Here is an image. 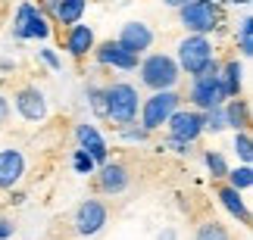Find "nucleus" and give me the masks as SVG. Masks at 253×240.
Returning a JSON list of instances; mask_svg holds the SVG:
<instances>
[{
	"label": "nucleus",
	"mask_w": 253,
	"mask_h": 240,
	"mask_svg": "<svg viewBox=\"0 0 253 240\" xmlns=\"http://www.w3.org/2000/svg\"><path fill=\"white\" fill-rule=\"evenodd\" d=\"M103 97H106V119L110 122H116L119 128L134 122V116H138V91L131 84L119 81L113 88H106Z\"/></svg>",
	"instance_id": "1"
},
{
	"label": "nucleus",
	"mask_w": 253,
	"mask_h": 240,
	"mask_svg": "<svg viewBox=\"0 0 253 240\" xmlns=\"http://www.w3.org/2000/svg\"><path fill=\"white\" fill-rule=\"evenodd\" d=\"M222 16H225V9L219 3H210V0H197V3H184L181 6V25L188 28V32L200 34V37L216 32L222 25Z\"/></svg>",
	"instance_id": "2"
},
{
	"label": "nucleus",
	"mask_w": 253,
	"mask_h": 240,
	"mask_svg": "<svg viewBox=\"0 0 253 240\" xmlns=\"http://www.w3.org/2000/svg\"><path fill=\"white\" fill-rule=\"evenodd\" d=\"M191 100L194 106L200 109H222V100H225V94H222V84H219V63L210 60L207 69H203L197 78L191 84Z\"/></svg>",
	"instance_id": "3"
},
{
	"label": "nucleus",
	"mask_w": 253,
	"mask_h": 240,
	"mask_svg": "<svg viewBox=\"0 0 253 240\" xmlns=\"http://www.w3.org/2000/svg\"><path fill=\"white\" fill-rule=\"evenodd\" d=\"M178 75H181V69L166 53H153V56H147V60L141 63V81L157 94L160 91H172V84L178 81Z\"/></svg>",
	"instance_id": "4"
},
{
	"label": "nucleus",
	"mask_w": 253,
	"mask_h": 240,
	"mask_svg": "<svg viewBox=\"0 0 253 240\" xmlns=\"http://www.w3.org/2000/svg\"><path fill=\"white\" fill-rule=\"evenodd\" d=\"M178 94L175 91H160L153 94L150 100H144V109H141V128L144 131H153V128H163L172 112H178Z\"/></svg>",
	"instance_id": "5"
},
{
	"label": "nucleus",
	"mask_w": 253,
	"mask_h": 240,
	"mask_svg": "<svg viewBox=\"0 0 253 240\" xmlns=\"http://www.w3.org/2000/svg\"><path fill=\"white\" fill-rule=\"evenodd\" d=\"M212 60V47L207 37H200V34H191V37H184V41L178 44V69H184L188 75H197L207 69V63Z\"/></svg>",
	"instance_id": "6"
},
{
	"label": "nucleus",
	"mask_w": 253,
	"mask_h": 240,
	"mask_svg": "<svg viewBox=\"0 0 253 240\" xmlns=\"http://www.w3.org/2000/svg\"><path fill=\"white\" fill-rule=\"evenodd\" d=\"M106 225V206L100 200H84V203L75 209V231L91 237Z\"/></svg>",
	"instance_id": "7"
},
{
	"label": "nucleus",
	"mask_w": 253,
	"mask_h": 240,
	"mask_svg": "<svg viewBox=\"0 0 253 240\" xmlns=\"http://www.w3.org/2000/svg\"><path fill=\"white\" fill-rule=\"evenodd\" d=\"M169 125V134H172V140H181V143H194L200 137V131H203V116L200 112H172V119L166 122Z\"/></svg>",
	"instance_id": "8"
},
{
	"label": "nucleus",
	"mask_w": 253,
	"mask_h": 240,
	"mask_svg": "<svg viewBox=\"0 0 253 240\" xmlns=\"http://www.w3.org/2000/svg\"><path fill=\"white\" fill-rule=\"evenodd\" d=\"M116 44H119L125 53L138 56V53H144V50L153 44V32H150L144 22H128V25H122V32H119V37H116Z\"/></svg>",
	"instance_id": "9"
},
{
	"label": "nucleus",
	"mask_w": 253,
	"mask_h": 240,
	"mask_svg": "<svg viewBox=\"0 0 253 240\" xmlns=\"http://www.w3.org/2000/svg\"><path fill=\"white\" fill-rule=\"evenodd\" d=\"M16 34L19 37H47L50 28H47V19L41 16L38 6H22L16 16Z\"/></svg>",
	"instance_id": "10"
},
{
	"label": "nucleus",
	"mask_w": 253,
	"mask_h": 240,
	"mask_svg": "<svg viewBox=\"0 0 253 240\" xmlns=\"http://www.w3.org/2000/svg\"><path fill=\"white\" fill-rule=\"evenodd\" d=\"M16 109L22 112V119L28 122H41L47 116V103H44V94L38 88H22L16 94Z\"/></svg>",
	"instance_id": "11"
},
{
	"label": "nucleus",
	"mask_w": 253,
	"mask_h": 240,
	"mask_svg": "<svg viewBox=\"0 0 253 240\" xmlns=\"http://www.w3.org/2000/svg\"><path fill=\"white\" fill-rule=\"evenodd\" d=\"M94 56H97V63H100V66H116V69H138V56L125 53L116 41H103V44L94 50Z\"/></svg>",
	"instance_id": "12"
},
{
	"label": "nucleus",
	"mask_w": 253,
	"mask_h": 240,
	"mask_svg": "<svg viewBox=\"0 0 253 240\" xmlns=\"http://www.w3.org/2000/svg\"><path fill=\"white\" fill-rule=\"evenodd\" d=\"M66 50H69L72 60H84L87 53L94 50V32L87 25H72V28H66Z\"/></svg>",
	"instance_id": "13"
},
{
	"label": "nucleus",
	"mask_w": 253,
	"mask_h": 240,
	"mask_svg": "<svg viewBox=\"0 0 253 240\" xmlns=\"http://www.w3.org/2000/svg\"><path fill=\"white\" fill-rule=\"evenodd\" d=\"M125 184H128V169L122 162H106L100 175H97V190L100 194H119V190H125Z\"/></svg>",
	"instance_id": "14"
},
{
	"label": "nucleus",
	"mask_w": 253,
	"mask_h": 240,
	"mask_svg": "<svg viewBox=\"0 0 253 240\" xmlns=\"http://www.w3.org/2000/svg\"><path fill=\"white\" fill-rule=\"evenodd\" d=\"M25 171L22 153L19 150H0V187H13Z\"/></svg>",
	"instance_id": "15"
},
{
	"label": "nucleus",
	"mask_w": 253,
	"mask_h": 240,
	"mask_svg": "<svg viewBox=\"0 0 253 240\" xmlns=\"http://www.w3.org/2000/svg\"><path fill=\"white\" fill-rule=\"evenodd\" d=\"M44 13H50L60 25H79V19L84 13V3L82 0H63V3H47L44 6Z\"/></svg>",
	"instance_id": "16"
},
{
	"label": "nucleus",
	"mask_w": 253,
	"mask_h": 240,
	"mask_svg": "<svg viewBox=\"0 0 253 240\" xmlns=\"http://www.w3.org/2000/svg\"><path fill=\"white\" fill-rule=\"evenodd\" d=\"M216 194H219V200H222V206H225L228 212L238 218V222H244V225L250 222L247 203H244V200H241V194H238V190H231L228 184H219V187H216Z\"/></svg>",
	"instance_id": "17"
},
{
	"label": "nucleus",
	"mask_w": 253,
	"mask_h": 240,
	"mask_svg": "<svg viewBox=\"0 0 253 240\" xmlns=\"http://www.w3.org/2000/svg\"><path fill=\"white\" fill-rule=\"evenodd\" d=\"M219 84H222L225 100H228V97H238V91H241V66H238V63L219 66Z\"/></svg>",
	"instance_id": "18"
},
{
	"label": "nucleus",
	"mask_w": 253,
	"mask_h": 240,
	"mask_svg": "<svg viewBox=\"0 0 253 240\" xmlns=\"http://www.w3.org/2000/svg\"><path fill=\"white\" fill-rule=\"evenodd\" d=\"M222 112H225V125H231V128H238V131L247 128V106H244V100H231Z\"/></svg>",
	"instance_id": "19"
},
{
	"label": "nucleus",
	"mask_w": 253,
	"mask_h": 240,
	"mask_svg": "<svg viewBox=\"0 0 253 240\" xmlns=\"http://www.w3.org/2000/svg\"><path fill=\"white\" fill-rule=\"evenodd\" d=\"M194 240H231V237H228L225 225H219L216 218H210V222H203L197 228V237H194Z\"/></svg>",
	"instance_id": "20"
},
{
	"label": "nucleus",
	"mask_w": 253,
	"mask_h": 240,
	"mask_svg": "<svg viewBox=\"0 0 253 240\" xmlns=\"http://www.w3.org/2000/svg\"><path fill=\"white\" fill-rule=\"evenodd\" d=\"M225 178H228V187L238 190V194L253 184V171H250V166H241V169H235V171H228Z\"/></svg>",
	"instance_id": "21"
},
{
	"label": "nucleus",
	"mask_w": 253,
	"mask_h": 240,
	"mask_svg": "<svg viewBox=\"0 0 253 240\" xmlns=\"http://www.w3.org/2000/svg\"><path fill=\"white\" fill-rule=\"evenodd\" d=\"M79 143H82V150H94V147H103V140H100V134H97L94 125H79Z\"/></svg>",
	"instance_id": "22"
},
{
	"label": "nucleus",
	"mask_w": 253,
	"mask_h": 240,
	"mask_svg": "<svg viewBox=\"0 0 253 240\" xmlns=\"http://www.w3.org/2000/svg\"><path fill=\"white\" fill-rule=\"evenodd\" d=\"M235 150L241 153L244 166H250V159H253V143H250V134H247V131H241L238 137H235Z\"/></svg>",
	"instance_id": "23"
},
{
	"label": "nucleus",
	"mask_w": 253,
	"mask_h": 240,
	"mask_svg": "<svg viewBox=\"0 0 253 240\" xmlns=\"http://www.w3.org/2000/svg\"><path fill=\"white\" fill-rule=\"evenodd\" d=\"M241 53H244V56L253 53V22H250V19L241 22Z\"/></svg>",
	"instance_id": "24"
},
{
	"label": "nucleus",
	"mask_w": 253,
	"mask_h": 240,
	"mask_svg": "<svg viewBox=\"0 0 253 240\" xmlns=\"http://www.w3.org/2000/svg\"><path fill=\"white\" fill-rule=\"evenodd\" d=\"M203 128L222 131V128H225V112H222V109H210L207 116H203Z\"/></svg>",
	"instance_id": "25"
},
{
	"label": "nucleus",
	"mask_w": 253,
	"mask_h": 240,
	"mask_svg": "<svg viewBox=\"0 0 253 240\" xmlns=\"http://www.w3.org/2000/svg\"><path fill=\"white\" fill-rule=\"evenodd\" d=\"M207 166H210V171H212V178H225L228 175V169H225V159L219 156V153H207Z\"/></svg>",
	"instance_id": "26"
},
{
	"label": "nucleus",
	"mask_w": 253,
	"mask_h": 240,
	"mask_svg": "<svg viewBox=\"0 0 253 240\" xmlns=\"http://www.w3.org/2000/svg\"><path fill=\"white\" fill-rule=\"evenodd\" d=\"M91 106H94L97 116H106V97H103V91L91 88Z\"/></svg>",
	"instance_id": "27"
},
{
	"label": "nucleus",
	"mask_w": 253,
	"mask_h": 240,
	"mask_svg": "<svg viewBox=\"0 0 253 240\" xmlns=\"http://www.w3.org/2000/svg\"><path fill=\"white\" fill-rule=\"evenodd\" d=\"M75 169H79V171H87V175H91V171H94V159L87 156L84 150H79V153H75Z\"/></svg>",
	"instance_id": "28"
},
{
	"label": "nucleus",
	"mask_w": 253,
	"mask_h": 240,
	"mask_svg": "<svg viewBox=\"0 0 253 240\" xmlns=\"http://www.w3.org/2000/svg\"><path fill=\"white\" fill-rule=\"evenodd\" d=\"M122 134L128 140H144V137H147V131H144V128H122Z\"/></svg>",
	"instance_id": "29"
},
{
	"label": "nucleus",
	"mask_w": 253,
	"mask_h": 240,
	"mask_svg": "<svg viewBox=\"0 0 253 240\" xmlns=\"http://www.w3.org/2000/svg\"><path fill=\"white\" fill-rule=\"evenodd\" d=\"M6 116H9V103H6V97L0 94V125L6 122Z\"/></svg>",
	"instance_id": "30"
}]
</instances>
